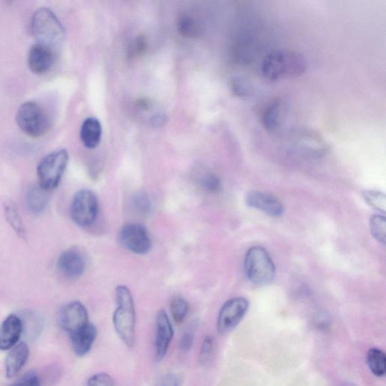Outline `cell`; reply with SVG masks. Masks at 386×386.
Instances as JSON below:
<instances>
[{
    "label": "cell",
    "mask_w": 386,
    "mask_h": 386,
    "mask_svg": "<svg viewBox=\"0 0 386 386\" xmlns=\"http://www.w3.org/2000/svg\"><path fill=\"white\" fill-rule=\"evenodd\" d=\"M371 231L374 238L385 244L386 240V219L382 215H374L370 221Z\"/></svg>",
    "instance_id": "cell-28"
},
{
    "label": "cell",
    "mask_w": 386,
    "mask_h": 386,
    "mask_svg": "<svg viewBox=\"0 0 386 386\" xmlns=\"http://www.w3.org/2000/svg\"><path fill=\"white\" fill-rule=\"evenodd\" d=\"M249 302L243 297L228 301L222 307L217 319V330L221 335L232 331L247 313Z\"/></svg>",
    "instance_id": "cell-9"
},
{
    "label": "cell",
    "mask_w": 386,
    "mask_h": 386,
    "mask_svg": "<svg viewBox=\"0 0 386 386\" xmlns=\"http://www.w3.org/2000/svg\"><path fill=\"white\" fill-rule=\"evenodd\" d=\"M367 362L371 372L376 376H385L386 372V358L383 351L372 348L368 351Z\"/></svg>",
    "instance_id": "cell-22"
},
{
    "label": "cell",
    "mask_w": 386,
    "mask_h": 386,
    "mask_svg": "<svg viewBox=\"0 0 386 386\" xmlns=\"http://www.w3.org/2000/svg\"><path fill=\"white\" fill-rule=\"evenodd\" d=\"M245 274L254 285H265L273 282L276 267L266 249L255 246L250 249L244 259Z\"/></svg>",
    "instance_id": "cell-4"
},
{
    "label": "cell",
    "mask_w": 386,
    "mask_h": 386,
    "mask_svg": "<svg viewBox=\"0 0 386 386\" xmlns=\"http://www.w3.org/2000/svg\"><path fill=\"white\" fill-rule=\"evenodd\" d=\"M198 324L193 322L182 333L179 339V349L183 353L190 352L194 344Z\"/></svg>",
    "instance_id": "cell-26"
},
{
    "label": "cell",
    "mask_w": 386,
    "mask_h": 386,
    "mask_svg": "<svg viewBox=\"0 0 386 386\" xmlns=\"http://www.w3.org/2000/svg\"><path fill=\"white\" fill-rule=\"evenodd\" d=\"M178 29L183 37H192L197 33L196 23L191 17L183 16L178 21Z\"/></svg>",
    "instance_id": "cell-30"
},
{
    "label": "cell",
    "mask_w": 386,
    "mask_h": 386,
    "mask_svg": "<svg viewBox=\"0 0 386 386\" xmlns=\"http://www.w3.org/2000/svg\"><path fill=\"white\" fill-rule=\"evenodd\" d=\"M69 161L67 151L60 150L44 157L37 167L40 187L46 191L56 189L62 178Z\"/></svg>",
    "instance_id": "cell-6"
},
{
    "label": "cell",
    "mask_w": 386,
    "mask_h": 386,
    "mask_svg": "<svg viewBox=\"0 0 386 386\" xmlns=\"http://www.w3.org/2000/svg\"><path fill=\"white\" fill-rule=\"evenodd\" d=\"M57 266L60 273L64 276L76 279L83 275L86 263L80 251L68 250L60 254Z\"/></svg>",
    "instance_id": "cell-15"
},
{
    "label": "cell",
    "mask_w": 386,
    "mask_h": 386,
    "mask_svg": "<svg viewBox=\"0 0 386 386\" xmlns=\"http://www.w3.org/2000/svg\"><path fill=\"white\" fill-rule=\"evenodd\" d=\"M87 386H114V380L108 374L99 373L87 380Z\"/></svg>",
    "instance_id": "cell-33"
},
{
    "label": "cell",
    "mask_w": 386,
    "mask_h": 386,
    "mask_svg": "<svg viewBox=\"0 0 386 386\" xmlns=\"http://www.w3.org/2000/svg\"><path fill=\"white\" fill-rule=\"evenodd\" d=\"M174 337V328L168 314L161 310L156 320L155 355L157 362L164 359Z\"/></svg>",
    "instance_id": "cell-12"
},
{
    "label": "cell",
    "mask_w": 386,
    "mask_h": 386,
    "mask_svg": "<svg viewBox=\"0 0 386 386\" xmlns=\"http://www.w3.org/2000/svg\"><path fill=\"white\" fill-rule=\"evenodd\" d=\"M16 121L25 135L33 138L46 135L50 126L45 110L38 103L32 101L24 103L17 110Z\"/></svg>",
    "instance_id": "cell-5"
},
{
    "label": "cell",
    "mask_w": 386,
    "mask_h": 386,
    "mask_svg": "<svg viewBox=\"0 0 386 386\" xmlns=\"http://www.w3.org/2000/svg\"><path fill=\"white\" fill-rule=\"evenodd\" d=\"M363 197L367 203L374 209L385 213L386 198L384 193L376 190H367L363 192Z\"/></svg>",
    "instance_id": "cell-27"
},
{
    "label": "cell",
    "mask_w": 386,
    "mask_h": 386,
    "mask_svg": "<svg viewBox=\"0 0 386 386\" xmlns=\"http://www.w3.org/2000/svg\"><path fill=\"white\" fill-rule=\"evenodd\" d=\"M201 183H203L201 185L205 190L210 193H216L220 191L221 187L220 179L213 174H206Z\"/></svg>",
    "instance_id": "cell-31"
},
{
    "label": "cell",
    "mask_w": 386,
    "mask_h": 386,
    "mask_svg": "<svg viewBox=\"0 0 386 386\" xmlns=\"http://www.w3.org/2000/svg\"><path fill=\"white\" fill-rule=\"evenodd\" d=\"M4 210L8 224H10L13 228V230L17 235H19L22 238H25V228L22 217L16 206L12 203H6L5 204Z\"/></svg>",
    "instance_id": "cell-23"
},
{
    "label": "cell",
    "mask_w": 386,
    "mask_h": 386,
    "mask_svg": "<svg viewBox=\"0 0 386 386\" xmlns=\"http://www.w3.org/2000/svg\"><path fill=\"white\" fill-rule=\"evenodd\" d=\"M119 240L126 249L139 255H144L151 249V240L146 228L139 224L122 226Z\"/></svg>",
    "instance_id": "cell-8"
},
{
    "label": "cell",
    "mask_w": 386,
    "mask_h": 386,
    "mask_svg": "<svg viewBox=\"0 0 386 386\" xmlns=\"http://www.w3.org/2000/svg\"><path fill=\"white\" fill-rule=\"evenodd\" d=\"M31 26L33 36L42 45L53 49L65 42V28L49 8H42L35 12Z\"/></svg>",
    "instance_id": "cell-3"
},
{
    "label": "cell",
    "mask_w": 386,
    "mask_h": 386,
    "mask_svg": "<svg viewBox=\"0 0 386 386\" xmlns=\"http://www.w3.org/2000/svg\"><path fill=\"white\" fill-rule=\"evenodd\" d=\"M23 329V321L19 317L8 315L0 326V350H10L17 344Z\"/></svg>",
    "instance_id": "cell-16"
},
{
    "label": "cell",
    "mask_w": 386,
    "mask_h": 386,
    "mask_svg": "<svg viewBox=\"0 0 386 386\" xmlns=\"http://www.w3.org/2000/svg\"><path fill=\"white\" fill-rule=\"evenodd\" d=\"M131 207L140 216H147L151 213V201L144 192H137L131 201Z\"/></svg>",
    "instance_id": "cell-25"
},
{
    "label": "cell",
    "mask_w": 386,
    "mask_h": 386,
    "mask_svg": "<svg viewBox=\"0 0 386 386\" xmlns=\"http://www.w3.org/2000/svg\"><path fill=\"white\" fill-rule=\"evenodd\" d=\"M170 310L174 321L177 324H181L187 317L189 303L183 297H174L170 304Z\"/></svg>",
    "instance_id": "cell-24"
},
{
    "label": "cell",
    "mask_w": 386,
    "mask_h": 386,
    "mask_svg": "<svg viewBox=\"0 0 386 386\" xmlns=\"http://www.w3.org/2000/svg\"><path fill=\"white\" fill-rule=\"evenodd\" d=\"M30 349L27 344L21 342L10 350L6 358L5 369L7 378H14L27 363Z\"/></svg>",
    "instance_id": "cell-18"
},
{
    "label": "cell",
    "mask_w": 386,
    "mask_h": 386,
    "mask_svg": "<svg viewBox=\"0 0 386 386\" xmlns=\"http://www.w3.org/2000/svg\"><path fill=\"white\" fill-rule=\"evenodd\" d=\"M290 145L298 152L308 156L320 157L327 151L326 142L312 131H296L289 137Z\"/></svg>",
    "instance_id": "cell-10"
},
{
    "label": "cell",
    "mask_w": 386,
    "mask_h": 386,
    "mask_svg": "<svg viewBox=\"0 0 386 386\" xmlns=\"http://www.w3.org/2000/svg\"><path fill=\"white\" fill-rule=\"evenodd\" d=\"M10 386H40L39 376L34 371H30Z\"/></svg>",
    "instance_id": "cell-34"
},
{
    "label": "cell",
    "mask_w": 386,
    "mask_h": 386,
    "mask_svg": "<svg viewBox=\"0 0 386 386\" xmlns=\"http://www.w3.org/2000/svg\"><path fill=\"white\" fill-rule=\"evenodd\" d=\"M99 212V201L94 193L90 190H81L74 197L70 214L73 221L81 227L94 224Z\"/></svg>",
    "instance_id": "cell-7"
},
{
    "label": "cell",
    "mask_w": 386,
    "mask_h": 386,
    "mask_svg": "<svg viewBox=\"0 0 386 386\" xmlns=\"http://www.w3.org/2000/svg\"><path fill=\"white\" fill-rule=\"evenodd\" d=\"M247 205L271 217H278L284 213V205L277 197L269 193L252 191L246 196Z\"/></svg>",
    "instance_id": "cell-13"
},
{
    "label": "cell",
    "mask_w": 386,
    "mask_h": 386,
    "mask_svg": "<svg viewBox=\"0 0 386 386\" xmlns=\"http://www.w3.org/2000/svg\"><path fill=\"white\" fill-rule=\"evenodd\" d=\"M306 61L302 55L290 50L271 51L262 60L261 72L270 81L294 78L303 74Z\"/></svg>",
    "instance_id": "cell-1"
},
{
    "label": "cell",
    "mask_w": 386,
    "mask_h": 386,
    "mask_svg": "<svg viewBox=\"0 0 386 386\" xmlns=\"http://www.w3.org/2000/svg\"><path fill=\"white\" fill-rule=\"evenodd\" d=\"M280 103L275 101L271 103L263 112L262 121L263 127L268 133H274L280 126Z\"/></svg>",
    "instance_id": "cell-21"
},
{
    "label": "cell",
    "mask_w": 386,
    "mask_h": 386,
    "mask_svg": "<svg viewBox=\"0 0 386 386\" xmlns=\"http://www.w3.org/2000/svg\"><path fill=\"white\" fill-rule=\"evenodd\" d=\"M117 308L114 312L112 321L118 336L129 348L135 344L136 314L133 295L125 285L116 289Z\"/></svg>",
    "instance_id": "cell-2"
},
{
    "label": "cell",
    "mask_w": 386,
    "mask_h": 386,
    "mask_svg": "<svg viewBox=\"0 0 386 386\" xmlns=\"http://www.w3.org/2000/svg\"><path fill=\"white\" fill-rule=\"evenodd\" d=\"M180 377L174 374H165L158 382L157 386H181Z\"/></svg>",
    "instance_id": "cell-35"
},
{
    "label": "cell",
    "mask_w": 386,
    "mask_h": 386,
    "mask_svg": "<svg viewBox=\"0 0 386 386\" xmlns=\"http://www.w3.org/2000/svg\"><path fill=\"white\" fill-rule=\"evenodd\" d=\"M215 339L212 335H208L205 337L203 344H201L199 360L201 365L208 364L212 360L215 349Z\"/></svg>",
    "instance_id": "cell-29"
},
{
    "label": "cell",
    "mask_w": 386,
    "mask_h": 386,
    "mask_svg": "<svg viewBox=\"0 0 386 386\" xmlns=\"http://www.w3.org/2000/svg\"><path fill=\"white\" fill-rule=\"evenodd\" d=\"M231 90L235 95L244 98L250 93V85L242 78H234L231 82Z\"/></svg>",
    "instance_id": "cell-32"
},
{
    "label": "cell",
    "mask_w": 386,
    "mask_h": 386,
    "mask_svg": "<svg viewBox=\"0 0 386 386\" xmlns=\"http://www.w3.org/2000/svg\"><path fill=\"white\" fill-rule=\"evenodd\" d=\"M102 128L100 121L95 118H89L84 121L81 131V138L84 146L94 149L101 142Z\"/></svg>",
    "instance_id": "cell-19"
},
{
    "label": "cell",
    "mask_w": 386,
    "mask_h": 386,
    "mask_svg": "<svg viewBox=\"0 0 386 386\" xmlns=\"http://www.w3.org/2000/svg\"><path fill=\"white\" fill-rule=\"evenodd\" d=\"M69 336L74 353L78 357H83L90 352L98 337V330L93 324L89 323Z\"/></svg>",
    "instance_id": "cell-17"
},
{
    "label": "cell",
    "mask_w": 386,
    "mask_h": 386,
    "mask_svg": "<svg viewBox=\"0 0 386 386\" xmlns=\"http://www.w3.org/2000/svg\"><path fill=\"white\" fill-rule=\"evenodd\" d=\"M146 46L147 43L144 37H137L133 46L134 54L137 56L144 54L146 49Z\"/></svg>",
    "instance_id": "cell-36"
},
{
    "label": "cell",
    "mask_w": 386,
    "mask_h": 386,
    "mask_svg": "<svg viewBox=\"0 0 386 386\" xmlns=\"http://www.w3.org/2000/svg\"><path fill=\"white\" fill-rule=\"evenodd\" d=\"M59 326L69 335L89 324V314L81 302L74 301L65 305L58 317Z\"/></svg>",
    "instance_id": "cell-11"
},
{
    "label": "cell",
    "mask_w": 386,
    "mask_h": 386,
    "mask_svg": "<svg viewBox=\"0 0 386 386\" xmlns=\"http://www.w3.org/2000/svg\"><path fill=\"white\" fill-rule=\"evenodd\" d=\"M45 190L40 187L31 188L26 196V203L30 212L35 215L40 214L45 209L48 203V196Z\"/></svg>",
    "instance_id": "cell-20"
},
{
    "label": "cell",
    "mask_w": 386,
    "mask_h": 386,
    "mask_svg": "<svg viewBox=\"0 0 386 386\" xmlns=\"http://www.w3.org/2000/svg\"><path fill=\"white\" fill-rule=\"evenodd\" d=\"M54 49L37 43L33 45L28 54V67L31 72L37 75H42L49 72L54 64Z\"/></svg>",
    "instance_id": "cell-14"
}]
</instances>
